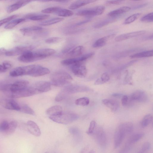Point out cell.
I'll return each mask as SVG.
<instances>
[{
    "mask_svg": "<svg viewBox=\"0 0 153 153\" xmlns=\"http://www.w3.org/2000/svg\"><path fill=\"white\" fill-rule=\"evenodd\" d=\"M51 83L56 87H65L70 85L73 80L72 77L68 73L59 71L53 73L50 77Z\"/></svg>",
    "mask_w": 153,
    "mask_h": 153,
    "instance_id": "obj_1",
    "label": "cell"
},
{
    "mask_svg": "<svg viewBox=\"0 0 153 153\" xmlns=\"http://www.w3.org/2000/svg\"><path fill=\"white\" fill-rule=\"evenodd\" d=\"M91 89L83 85H69L64 87L56 96V101L60 102L68 94L77 92L89 91Z\"/></svg>",
    "mask_w": 153,
    "mask_h": 153,
    "instance_id": "obj_2",
    "label": "cell"
},
{
    "mask_svg": "<svg viewBox=\"0 0 153 153\" xmlns=\"http://www.w3.org/2000/svg\"><path fill=\"white\" fill-rule=\"evenodd\" d=\"M79 118L78 115L71 112H62L55 116H50L49 118L56 123L63 124H67L76 120Z\"/></svg>",
    "mask_w": 153,
    "mask_h": 153,
    "instance_id": "obj_3",
    "label": "cell"
},
{
    "mask_svg": "<svg viewBox=\"0 0 153 153\" xmlns=\"http://www.w3.org/2000/svg\"><path fill=\"white\" fill-rule=\"evenodd\" d=\"M38 94L32 86L27 87L17 91L9 93V96L11 98H17L28 97Z\"/></svg>",
    "mask_w": 153,
    "mask_h": 153,
    "instance_id": "obj_4",
    "label": "cell"
},
{
    "mask_svg": "<svg viewBox=\"0 0 153 153\" xmlns=\"http://www.w3.org/2000/svg\"><path fill=\"white\" fill-rule=\"evenodd\" d=\"M105 10V7L103 6H97L80 10L76 13V15L83 16H99L103 13Z\"/></svg>",
    "mask_w": 153,
    "mask_h": 153,
    "instance_id": "obj_5",
    "label": "cell"
},
{
    "mask_svg": "<svg viewBox=\"0 0 153 153\" xmlns=\"http://www.w3.org/2000/svg\"><path fill=\"white\" fill-rule=\"evenodd\" d=\"M92 134L99 146L102 147H105L107 143V138L105 131L102 127L96 128Z\"/></svg>",
    "mask_w": 153,
    "mask_h": 153,
    "instance_id": "obj_6",
    "label": "cell"
},
{
    "mask_svg": "<svg viewBox=\"0 0 153 153\" xmlns=\"http://www.w3.org/2000/svg\"><path fill=\"white\" fill-rule=\"evenodd\" d=\"M33 48L31 45L17 46L7 51L5 55L8 56L21 55L26 52L31 51Z\"/></svg>",
    "mask_w": 153,
    "mask_h": 153,
    "instance_id": "obj_7",
    "label": "cell"
},
{
    "mask_svg": "<svg viewBox=\"0 0 153 153\" xmlns=\"http://www.w3.org/2000/svg\"><path fill=\"white\" fill-rule=\"evenodd\" d=\"M126 135L120 124L117 128L114 133V145L115 148H118L120 145Z\"/></svg>",
    "mask_w": 153,
    "mask_h": 153,
    "instance_id": "obj_8",
    "label": "cell"
},
{
    "mask_svg": "<svg viewBox=\"0 0 153 153\" xmlns=\"http://www.w3.org/2000/svg\"><path fill=\"white\" fill-rule=\"evenodd\" d=\"M71 70L75 75L79 77H84L87 74L86 68L83 63H78L72 65Z\"/></svg>",
    "mask_w": 153,
    "mask_h": 153,
    "instance_id": "obj_9",
    "label": "cell"
},
{
    "mask_svg": "<svg viewBox=\"0 0 153 153\" xmlns=\"http://www.w3.org/2000/svg\"><path fill=\"white\" fill-rule=\"evenodd\" d=\"M0 105L5 108L11 110L20 111V105L12 99H0Z\"/></svg>",
    "mask_w": 153,
    "mask_h": 153,
    "instance_id": "obj_10",
    "label": "cell"
},
{
    "mask_svg": "<svg viewBox=\"0 0 153 153\" xmlns=\"http://www.w3.org/2000/svg\"><path fill=\"white\" fill-rule=\"evenodd\" d=\"M51 82L46 81H39L34 83L32 86L36 90L37 94L46 92L51 89Z\"/></svg>",
    "mask_w": 153,
    "mask_h": 153,
    "instance_id": "obj_11",
    "label": "cell"
},
{
    "mask_svg": "<svg viewBox=\"0 0 153 153\" xmlns=\"http://www.w3.org/2000/svg\"><path fill=\"white\" fill-rule=\"evenodd\" d=\"M146 33V31L141 30L123 34L116 37L115 38V40L116 42H120L131 38L143 35Z\"/></svg>",
    "mask_w": 153,
    "mask_h": 153,
    "instance_id": "obj_12",
    "label": "cell"
},
{
    "mask_svg": "<svg viewBox=\"0 0 153 153\" xmlns=\"http://www.w3.org/2000/svg\"><path fill=\"white\" fill-rule=\"evenodd\" d=\"M19 62L28 63L38 60L34 52L31 51L26 52L20 55L18 58Z\"/></svg>",
    "mask_w": 153,
    "mask_h": 153,
    "instance_id": "obj_13",
    "label": "cell"
},
{
    "mask_svg": "<svg viewBox=\"0 0 153 153\" xmlns=\"http://www.w3.org/2000/svg\"><path fill=\"white\" fill-rule=\"evenodd\" d=\"M50 70L47 68L39 65H34L30 76L32 77H38L49 74Z\"/></svg>",
    "mask_w": 153,
    "mask_h": 153,
    "instance_id": "obj_14",
    "label": "cell"
},
{
    "mask_svg": "<svg viewBox=\"0 0 153 153\" xmlns=\"http://www.w3.org/2000/svg\"><path fill=\"white\" fill-rule=\"evenodd\" d=\"M34 51L39 60L51 56L56 52L54 50L48 48L41 49Z\"/></svg>",
    "mask_w": 153,
    "mask_h": 153,
    "instance_id": "obj_15",
    "label": "cell"
},
{
    "mask_svg": "<svg viewBox=\"0 0 153 153\" xmlns=\"http://www.w3.org/2000/svg\"><path fill=\"white\" fill-rule=\"evenodd\" d=\"M27 128L28 131L36 137L41 135V131L37 125L31 120L28 121L27 123Z\"/></svg>",
    "mask_w": 153,
    "mask_h": 153,
    "instance_id": "obj_16",
    "label": "cell"
},
{
    "mask_svg": "<svg viewBox=\"0 0 153 153\" xmlns=\"http://www.w3.org/2000/svg\"><path fill=\"white\" fill-rule=\"evenodd\" d=\"M42 30V27L36 26L24 27L20 30V31L25 36H31L33 33H40Z\"/></svg>",
    "mask_w": 153,
    "mask_h": 153,
    "instance_id": "obj_17",
    "label": "cell"
},
{
    "mask_svg": "<svg viewBox=\"0 0 153 153\" xmlns=\"http://www.w3.org/2000/svg\"><path fill=\"white\" fill-rule=\"evenodd\" d=\"M130 98L132 100L143 102L147 100V96L146 93L143 91L138 90L132 94Z\"/></svg>",
    "mask_w": 153,
    "mask_h": 153,
    "instance_id": "obj_18",
    "label": "cell"
},
{
    "mask_svg": "<svg viewBox=\"0 0 153 153\" xmlns=\"http://www.w3.org/2000/svg\"><path fill=\"white\" fill-rule=\"evenodd\" d=\"M31 1H20L9 6L7 8V12L9 13L15 11L28 4Z\"/></svg>",
    "mask_w": 153,
    "mask_h": 153,
    "instance_id": "obj_19",
    "label": "cell"
},
{
    "mask_svg": "<svg viewBox=\"0 0 153 153\" xmlns=\"http://www.w3.org/2000/svg\"><path fill=\"white\" fill-rule=\"evenodd\" d=\"M9 75L13 77L27 75L26 66L19 67L14 68L10 71Z\"/></svg>",
    "mask_w": 153,
    "mask_h": 153,
    "instance_id": "obj_20",
    "label": "cell"
},
{
    "mask_svg": "<svg viewBox=\"0 0 153 153\" xmlns=\"http://www.w3.org/2000/svg\"><path fill=\"white\" fill-rule=\"evenodd\" d=\"M102 103L110 108L112 111H115L119 108V103L116 100L111 99H104L102 100Z\"/></svg>",
    "mask_w": 153,
    "mask_h": 153,
    "instance_id": "obj_21",
    "label": "cell"
},
{
    "mask_svg": "<svg viewBox=\"0 0 153 153\" xmlns=\"http://www.w3.org/2000/svg\"><path fill=\"white\" fill-rule=\"evenodd\" d=\"M85 61V59L83 56L76 58H72L66 59L61 62V64L64 65H73L78 63H83Z\"/></svg>",
    "mask_w": 153,
    "mask_h": 153,
    "instance_id": "obj_22",
    "label": "cell"
},
{
    "mask_svg": "<svg viewBox=\"0 0 153 153\" xmlns=\"http://www.w3.org/2000/svg\"><path fill=\"white\" fill-rule=\"evenodd\" d=\"M115 35L114 34L110 35L100 38L97 40L92 45L94 48H99L104 45L107 41L113 38Z\"/></svg>",
    "mask_w": 153,
    "mask_h": 153,
    "instance_id": "obj_23",
    "label": "cell"
},
{
    "mask_svg": "<svg viewBox=\"0 0 153 153\" xmlns=\"http://www.w3.org/2000/svg\"><path fill=\"white\" fill-rule=\"evenodd\" d=\"M62 112V108L60 105H56L51 107L46 111L49 117L55 116L60 114Z\"/></svg>",
    "mask_w": 153,
    "mask_h": 153,
    "instance_id": "obj_24",
    "label": "cell"
},
{
    "mask_svg": "<svg viewBox=\"0 0 153 153\" xmlns=\"http://www.w3.org/2000/svg\"><path fill=\"white\" fill-rule=\"evenodd\" d=\"M131 8L128 6H124L109 12L108 15L109 16L114 17L129 11Z\"/></svg>",
    "mask_w": 153,
    "mask_h": 153,
    "instance_id": "obj_25",
    "label": "cell"
},
{
    "mask_svg": "<svg viewBox=\"0 0 153 153\" xmlns=\"http://www.w3.org/2000/svg\"><path fill=\"white\" fill-rule=\"evenodd\" d=\"M95 0H78L72 3L69 7L70 9L74 10L86 4L96 1Z\"/></svg>",
    "mask_w": 153,
    "mask_h": 153,
    "instance_id": "obj_26",
    "label": "cell"
},
{
    "mask_svg": "<svg viewBox=\"0 0 153 153\" xmlns=\"http://www.w3.org/2000/svg\"><path fill=\"white\" fill-rule=\"evenodd\" d=\"M49 16L48 15L30 14L26 16L25 19H27L33 21H40L47 19Z\"/></svg>",
    "mask_w": 153,
    "mask_h": 153,
    "instance_id": "obj_27",
    "label": "cell"
},
{
    "mask_svg": "<svg viewBox=\"0 0 153 153\" xmlns=\"http://www.w3.org/2000/svg\"><path fill=\"white\" fill-rule=\"evenodd\" d=\"M153 53L152 50L147 51L136 53L130 57L131 58L151 57L153 56Z\"/></svg>",
    "mask_w": 153,
    "mask_h": 153,
    "instance_id": "obj_28",
    "label": "cell"
},
{
    "mask_svg": "<svg viewBox=\"0 0 153 153\" xmlns=\"http://www.w3.org/2000/svg\"><path fill=\"white\" fill-rule=\"evenodd\" d=\"M24 18H19L14 19L10 21L4 26V28L7 29H11L14 27L19 24L25 21Z\"/></svg>",
    "mask_w": 153,
    "mask_h": 153,
    "instance_id": "obj_29",
    "label": "cell"
},
{
    "mask_svg": "<svg viewBox=\"0 0 153 153\" xmlns=\"http://www.w3.org/2000/svg\"><path fill=\"white\" fill-rule=\"evenodd\" d=\"M55 14L60 16L68 17L73 15L74 13L70 10L60 7Z\"/></svg>",
    "mask_w": 153,
    "mask_h": 153,
    "instance_id": "obj_30",
    "label": "cell"
},
{
    "mask_svg": "<svg viewBox=\"0 0 153 153\" xmlns=\"http://www.w3.org/2000/svg\"><path fill=\"white\" fill-rule=\"evenodd\" d=\"M110 77L107 73H103L100 78L96 80L94 82L95 85H99L103 84L109 80Z\"/></svg>",
    "mask_w": 153,
    "mask_h": 153,
    "instance_id": "obj_31",
    "label": "cell"
},
{
    "mask_svg": "<svg viewBox=\"0 0 153 153\" xmlns=\"http://www.w3.org/2000/svg\"><path fill=\"white\" fill-rule=\"evenodd\" d=\"M84 48L82 46H79L76 47L68 52V54L72 56H77L81 55Z\"/></svg>",
    "mask_w": 153,
    "mask_h": 153,
    "instance_id": "obj_32",
    "label": "cell"
},
{
    "mask_svg": "<svg viewBox=\"0 0 153 153\" xmlns=\"http://www.w3.org/2000/svg\"><path fill=\"white\" fill-rule=\"evenodd\" d=\"M126 134L131 133L133 129V125L132 123L127 122L120 124Z\"/></svg>",
    "mask_w": 153,
    "mask_h": 153,
    "instance_id": "obj_33",
    "label": "cell"
},
{
    "mask_svg": "<svg viewBox=\"0 0 153 153\" xmlns=\"http://www.w3.org/2000/svg\"><path fill=\"white\" fill-rule=\"evenodd\" d=\"M62 18L58 17L54 18L42 22L40 25L42 26H48L60 22L64 20Z\"/></svg>",
    "mask_w": 153,
    "mask_h": 153,
    "instance_id": "obj_34",
    "label": "cell"
},
{
    "mask_svg": "<svg viewBox=\"0 0 153 153\" xmlns=\"http://www.w3.org/2000/svg\"><path fill=\"white\" fill-rule=\"evenodd\" d=\"M144 135L143 133H137L133 134L130 138L128 143L131 144L136 143L141 139Z\"/></svg>",
    "mask_w": 153,
    "mask_h": 153,
    "instance_id": "obj_35",
    "label": "cell"
},
{
    "mask_svg": "<svg viewBox=\"0 0 153 153\" xmlns=\"http://www.w3.org/2000/svg\"><path fill=\"white\" fill-rule=\"evenodd\" d=\"M152 116L151 114H147L144 116L141 122L142 127L144 128L148 126L152 122Z\"/></svg>",
    "mask_w": 153,
    "mask_h": 153,
    "instance_id": "obj_36",
    "label": "cell"
},
{
    "mask_svg": "<svg viewBox=\"0 0 153 153\" xmlns=\"http://www.w3.org/2000/svg\"><path fill=\"white\" fill-rule=\"evenodd\" d=\"M20 111L26 114L34 115L35 113L34 111L27 104H23L20 105Z\"/></svg>",
    "mask_w": 153,
    "mask_h": 153,
    "instance_id": "obj_37",
    "label": "cell"
},
{
    "mask_svg": "<svg viewBox=\"0 0 153 153\" xmlns=\"http://www.w3.org/2000/svg\"><path fill=\"white\" fill-rule=\"evenodd\" d=\"M89 103V99L87 97H83L76 99L75 101V104L81 106H87Z\"/></svg>",
    "mask_w": 153,
    "mask_h": 153,
    "instance_id": "obj_38",
    "label": "cell"
},
{
    "mask_svg": "<svg viewBox=\"0 0 153 153\" xmlns=\"http://www.w3.org/2000/svg\"><path fill=\"white\" fill-rule=\"evenodd\" d=\"M17 126V122L15 121H12L9 123L7 130L5 133L7 134H11L15 131Z\"/></svg>",
    "mask_w": 153,
    "mask_h": 153,
    "instance_id": "obj_39",
    "label": "cell"
},
{
    "mask_svg": "<svg viewBox=\"0 0 153 153\" xmlns=\"http://www.w3.org/2000/svg\"><path fill=\"white\" fill-rule=\"evenodd\" d=\"M141 14L137 13L134 14L128 17L124 22V24H129L137 19L140 16Z\"/></svg>",
    "mask_w": 153,
    "mask_h": 153,
    "instance_id": "obj_40",
    "label": "cell"
},
{
    "mask_svg": "<svg viewBox=\"0 0 153 153\" xmlns=\"http://www.w3.org/2000/svg\"><path fill=\"white\" fill-rule=\"evenodd\" d=\"M114 21L115 19H107L98 23L94 26V27L96 28H99Z\"/></svg>",
    "mask_w": 153,
    "mask_h": 153,
    "instance_id": "obj_41",
    "label": "cell"
},
{
    "mask_svg": "<svg viewBox=\"0 0 153 153\" xmlns=\"http://www.w3.org/2000/svg\"><path fill=\"white\" fill-rule=\"evenodd\" d=\"M140 20L143 22H152L153 21V13H149L143 16L141 18Z\"/></svg>",
    "mask_w": 153,
    "mask_h": 153,
    "instance_id": "obj_42",
    "label": "cell"
},
{
    "mask_svg": "<svg viewBox=\"0 0 153 153\" xmlns=\"http://www.w3.org/2000/svg\"><path fill=\"white\" fill-rule=\"evenodd\" d=\"M9 123L6 120H3L0 123V131L5 133L8 127Z\"/></svg>",
    "mask_w": 153,
    "mask_h": 153,
    "instance_id": "obj_43",
    "label": "cell"
},
{
    "mask_svg": "<svg viewBox=\"0 0 153 153\" xmlns=\"http://www.w3.org/2000/svg\"><path fill=\"white\" fill-rule=\"evenodd\" d=\"M60 8V7H50L42 10V12L45 13H54L55 14Z\"/></svg>",
    "mask_w": 153,
    "mask_h": 153,
    "instance_id": "obj_44",
    "label": "cell"
},
{
    "mask_svg": "<svg viewBox=\"0 0 153 153\" xmlns=\"http://www.w3.org/2000/svg\"><path fill=\"white\" fill-rule=\"evenodd\" d=\"M96 127V123L94 120L91 121L90 123L89 126L87 133L89 135H91L93 134Z\"/></svg>",
    "mask_w": 153,
    "mask_h": 153,
    "instance_id": "obj_45",
    "label": "cell"
},
{
    "mask_svg": "<svg viewBox=\"0 0 153 153\" xmlns=\"http://www.w3.org/2000/svg\"><path fill=\"white\" fill-rule=\"evenodd\" d=\"M62 39L58 37H53L48 38L45 40L46 43L48 44H53L60 42Z\"/></svg>",
    "mask_w": 153,
    "mask_h": 153,
    "instance_id": "obj_46",
    "label": "cell"
},
{
    "mask_svg": "<svg viewBox=\"0 0 153 153\" xmlns=\"http://www.w3.org/2000/svg\"><path fill=\"white\" fill-rule=\"evenodd\" d=\"M17 15H13L7 17L0 20V26L3 24L6 23L16 18Z\"/></svg>",
    "mask_w": 153,
    "mask_h": 153,
    "instance_id": "obj_47",
    "label": "cell"
},
{
    "mask_svg": "<svg viewBox=\"0 0 153 153\" xmlns=\"http://www.w3.org/2000/svg\"><path fill=\"white\" fill-rule=\"evenodd\" d=\"M128 98L127 96L124 95L122 97L121 100V104L124 106H126L128 104Z\"/></svg>",
    "mask_w": 153,
    "mask_h": 153,
    "instance_id": "obj_48",
    "label": "cell"
},
{
    "mask_svg": "<svg viewBox=\"0 0 153 153\" xmlns=\"http://www.w3.org/2000/svg\"><path fill=\"white\" fill-rule=\"evenodd\" d=\"M141 148L148 152L151 148V144L149 142H146L143 144Z\"/></svg>",
    "mask_w": 153,
    "mask_h": 153,
    "instance_id": "obj_49",
    "label": "cell"
},
{
    "mask_svg": "<svg viewBox=\"0 0 153 153\" xmlns=\"http://www.w3.org/2000/svg\"><path fill=\"white\" fill-rule=\"evenodd\" d=\"M122 1L120 0H110L107 1L106 3L109 4H119L122 3Z\"/></svg>",
    "mask_w": 153,
    "mask_h": 153,
    "instance_id": "obj_50",
    "label": "cell"
},
{
    "mask_svg": "<svg viewBox=\"0 0 153 153\" xmlns=\"http://www.w3.org/2000/svg\"><path fill=\"white\" fill-rule=\"evenodd\" d=\"M2 65L7 71L10 69L12 67L11 64L9 62H3Z\"/></svg>",
    "mask_w": 153,
    "mask_h": 153,
    "instance_id": "obj_51",
    "label": "cell"
},
{
    "mask_svg": "<svg viewBox=\"0 0 153 153\" xmlns=\"http://www.w3.org/2000/svg\"><path fill=\"white\" fill-rule=\"evenodd\" d=\"M70 133L72 134H77L79 133V131L78 130L75 128H70L69 130Z\"/></svg>",
    "mask_w": 153,
    "mask_h": 153,
    "instance_id": "obj_52",
    "label": "cell"
},
{
    "mask_svg": "<svg viewBox=\"0 0 153 153\" xmlns=\"http://www.w3.org/2000/svg\"><path fill=\"white\" fill-rule=\"evenodd\" d=\"M7 50L4 48H0V56L5 54Z\"/></svg>",
    "mask_w": 153,
    "mask_h": 153,
    "instance_id": "obj_53",
    "label": "cell"
},
{
    "mask_svg": "<svg viewBox=\"0 0 153 153\" xmlns=\"http://www.w3.org/2000/svg\"><path fill=\"white\" fill-rule=\"evenodd\" d=\"M90 21V20L89 19H87L82 22H78L76 24V25L79 26L86 23Z\"/></svg>",
    "mask_w": 153,
    "mask_h": 153,
    "instance_id": "obj_54",
    "label": "cell"
},
{
    "mask_svg": "<svg viewBox=\"0 0 153 153\" xmlns=\"http://www.w3.org/2000/svg\"><path fill=\"white\" fill-rule=\"evenodd\" d=\"M7 70L4 68L3 65L0 64V73L6 72Z\"/></svg>",
    "mask_w": 153,
    "mask_h": 153,
    "instance_id": "obj_55",
    "label": "cell"
},
{
    "mask_svg": "<svg viewBox=\"0 0 153 153\" xmlns=\"http://www.w3.org/2000/svg\"><path fill=\"white\" fill-rule=\"evenodd\" d=\"M148 152L146 151L141 148L137 152V153H147Z\"/></svg>",
    "mask_w": 153,
    "mask_h": 153,
    "instance_id": "obj_56",
    "label": "cell"
},
{
    "mask_svg": "<svg viewBox=\"0 0 153 153\" xmlns=\"http://www.w3.org/2000/svg\"><path fill=\"white\" fill-rule=\"evenodd\" d=\"M122 94H114L112 95V96L114 97H119L121 96Z\"/></svg>",
    "mask_w": 153,
    "mask_h": 153,
    "instance_id": "obj_57",
    "label": "cell"
},
{
    "mask_svg": "<svg viewBox=\"0 0 153 153\" xmlns=\"http://www.w3.org/2000/svg\"><path fill=\"white\" fill-rule=\"evenodd\" d=\"M55 1L56 2H60V3H62L67 2L68 1H67V0L55 1Z\"/></svg>",
    "mask_w": 153,
    "mask_h": 153,
    "instance_id": "obj_58",
    "label": "cell"
},
{
    "mask_svg": "<svg viewBox=\"0 0 153 153\" xmlns=\"http://www.w3.org/2000/svg\"><path fill=\"white\" fill-rule=\"evenodd\" d=\"M85 149H83L81 150L80 153H83L84 152V151H85Z\"/></svg>",
    "mask_w": 153,
    "mask_h": 153,
    "instance_id": "obj_59",
    "label": "cell"
},
{
    "mask_svg": "<svg viewBox=\"0 0 153 153\" xmlns=\"http://www.w3.org/2000/svg\"><path fill=\"white\" fill-rule=\"evenodd\" d=\"M40 1H42V2H48L49 1H47V0H41Z\"/></svg>",
    "mask_w": 153,
    "mask_h": 153,
    "instance_id": "obj_60",
    "label": "cell"
},
{
    "mask_svg": "<svg viewBox=\"0 0 153 153\" xmlns=\"http://www.w3.org/2000/svg\"><path fill=\"white\" fill-rule=\"evenodd\" d=\"M88 153H95V152L93 150L91 151Z\"/></svg>",
    "mask_w": 153,
    "mask_h": 153,
    "instance_id": "obj_61",
    "label": "cell"
},
{
    "mask_svg": "<svg viewBox=\"0 0 153 153\" xmlns=\"http://www.w3.org/2000/svg\"><path fill=\"white\" fill-rule=\"evenodd\" d=\"M45 153H49L48 152H46Z\"/></svg>",
    "mask_w": 153,
    "mask_h": 153,
    "instance_id": "obj_62",
    "label": "cell"
}]
</instances>
